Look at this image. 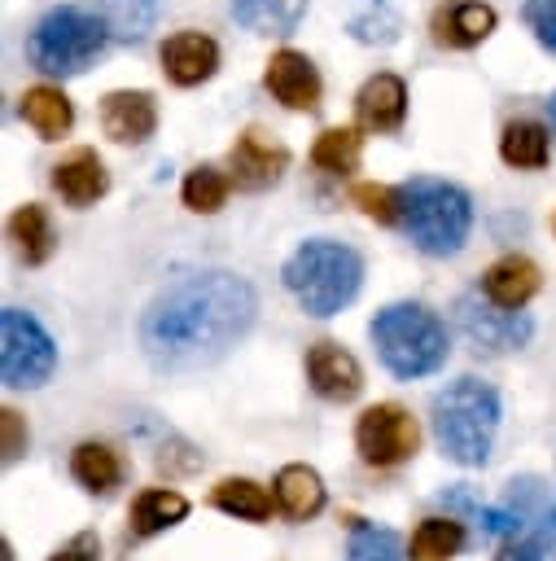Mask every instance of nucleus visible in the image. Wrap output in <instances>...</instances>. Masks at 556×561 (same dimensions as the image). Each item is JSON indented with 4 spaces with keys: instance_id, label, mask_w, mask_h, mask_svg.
Here are the masks:
<instances>
[{
    "instance_id": "obj_1",
    "label": "nucleus",
    "mask_w": 556,
    "mask_h": 561,
    "mask_svg": "<svg viewBox=\"0 0 556 561\" xmlns=\"http://www.w3.org/2000/svg\"><path fill=\"white\" fill-rule=\"evenodd\" d=\"M258 294L236 272H193L171 280L140 316V351L158 373H197L219 364L254 324Z\"/></svg>"
},
{
    "instance_id": "obj_2",
    "label": "nucleus",
    "mask_w": 556,
    "mask_h": 561,
    "mask_svg": "<svg viewBox=\"0 0 556 561\" xmlns=\"http://www.w3.org/2000/svg\"><path fill=\"white\" fill-rule=\"evenodd\" d=\"M280 280L306 316L328 320L355 302V294L363 285V254L333 237H306L285 259Z\"/></svg>"
},
{
    "instance_id": "obj_3",
    "label": "nucleus",
    "mask_w": 556,
    "mask_h": 561,
    "mask_svg": "<svg viewBox=\"0 0 556 561\" xmlns=\"http://www.w3.org/2000/svg\"><path fill=\"white\" fill-rule=\"evenodd\" d=\"M429 425L447 460L477 469L490 460L495 430H499V390L482 377H455L447 381L429 403Z\"/></svg>"
},
{
    "instance_id": "obj_4",
    "label": "nucleus",
    "mask_w": 556,
    "mask_h": 561,
    "mask_svg": "<svg viewBox=\"0 0 556 561\" xmlns=\"http://www.w3.org/2000/svg\"><path fill=\"white\" fill-rule=\"evenodd\" d=\"M368 337H372L377 359L398 381H416V377L438 373L447 364V351H451L447 324L425 302H390V307H381L372 316V324H368Z\"/></svg>"
},
{
    "instance_id": "obj_5",
    "label": "nucleus",
    "mask_w": 556,
    "mask_h": 561,
    "mask_svg": "<svg viewBox=\"0 0 556 561\" xmlns=\"http://www.w3.org/2000/svg\"><path fill=\"white\" fill-rule=\"evenodd\" d=\"M403 188V232L429 259H451L473 232V197L438 175H416Z\"/></svg>"
},
{
    "instance_id": "obj_6",
    "label": "nucleus",
    "mask_w": 556,
    "mask_h": 561,
    "mask_svg": "<svg viewBox=\"0 0 556 561\" xmlns=\"http://www.w3.org/2000/svg\"><path fill=\"white\" fill-rule=\"evenodd\" d=\"M105 44H109V18L79 4H57L31 26L26 61L48 79H70V75H83Z\"/></svg>"
},
{
    "instance_id": "obj_7",
    "label": "nucleus",
    "mask_w": 556,
    "mask_h": 561,
    "mask_svg": "<svg viewBox=\"0 0 556 561\" xmlns=\"http://www.w3.org/2000/svg\"><path fill=\"white\" fill-rule=\"evenodd\" d=\"M57 373L53 333L22 307L0 311V377L9 390H39Z\"/></svg>"
},
{
    "instance_id": "obj_8",
    "label": "nucleus",
    "mask_w": 556,
    "mask_h": 561,
    "mask_svg": "<svg viewBox=\"0 0 556 561\" xmlns=\"http://www.w3.org/2000/svg\"><path fill=\"white\" fill-rule=\"evenodd\" d=\"M420 447V425L403 403H372L355 421V451L363 465L394 469L412 460Z\"/></svg>"
},
{
    "instance_id": "obj_9",
    "label": "nucleus",
    "mask_w": 556,
    "mask_h": 561,
    "mask_svg": "<svg viewBox=\"0 0 556 561\" xmlns=\"http://www.w3.org/2000/svg\"><path fill=\"white\" fill-rule=\"evenodd\" d=\"M455 324L464 333V342L477 355H503V351H521L534 333L525 311H503L495 302H486V294H460L455 298Z\"/></svg>"
},
{
    "instance_id": "obj_10",
    "label": "nucleus",
    "mask_w": 556,
    "mask_h": 561,
    "mask_svg": "<svg viewBox=\"0 0 556 561\" xmlns=\"http://www.w3.org/2000/svg\"><path fill=\"white\" fill-rule=\"evenodd\" d=\"M285 171H289V149L271 136H263L258 127H245L236 136V145L228 149V180L241 193H267L280 184Z\"/></svg>"
},
{
    "instance_id": "obj_11",
    "label": "nucleus",
    "mask_w": 556,
    "mask_h": 561,
    "mask_svg": "<svg viewBox=\"0 0 556 561\" xmlns=\"http://www.w3.org/2000/svg\"><path fill=\"white\" fill-rule=\"evenodd\" d=\"M263 83L267 92L285 105V110H298V114H315L320 110V96H324V79L315 70V61L298 48H276L267 57V70H263Z\"/></svg>"
},
{
    "instance_id": "obj_12",
    "label": "nucleus",
    "mask_w": 556,
    "mask_h": 561,
    "mask_svg": "<svg viewBox=\"0 0 556 561\" xmlns=\"http://www.w3.org/2000/svg\"><path fill=\"white\" fill-rule=\"evenodd\" d=\"M306 381H311V390H315L320 399H328V403H350V399H359V390H363V368H359V359H355L341 342L320 337V342L306 346Z\"/></svg>"
},
{
    "instance_id": "obj_13",
    "label": "nucleus",
    "mask_w": 556,
    "mask_h": 561,
    "mask_svg": "<svg viewBox=\"0 0 556 561\" xmlns=\"http://www.w3.org/2000/svg\"><path fill=\"white\" fill-rule=\"evenodd\" d=\"M101 131L114 145H144L158 131V101L144 88H114L101 96Z\"/></svg>"
},
{
    "instance_id": "obj_14",
    "label": "nucleus",
    "mask_w": 556,
    "mask_h": 561,
    "mask_svg": "<svg viewBox=\"0 0 556 561\" xmlns=\"http://www.w3.org/2000/svg\"><path fill=\"white\" fill-rule=\"evenodd\" d=\"M158 61L175 88H197L219 70V44L206 31H175L162 39Z\"/></svg>"
},
{
    "instance_id": "obj_15",
    "label": "nucleus",
    "mask_w": 556,
    "mask_h": 561,
    "mask_svg": "<svg viewBox=\"0 0 556 561\" xmlns=\"http://www.w3.org/2000/svg\"><path fill=\"white\" fill-rule=\"evenodd\" d=\"M499 26V13L486 0H442L429 18V35L438 48H477Z\"/></svg>"
},
{
    "instance_id": "obj_16",
    "label": "nucleus",
    "mask_w": 556,
    "mask_h": 561,
    "mask_svg": "<svg viewBox=\"0 0 556 561\" xmlns=\"http://www.w3.org/2000/svg\"><path fill=\"white\" fill-rule=\"evenodd\" d=\"M355 118L363 131H398L407 118V83L390 70H377L363 79V88L355 92Z\"/></svg>"
},
{
    "instance_id": "obj_17",
    "label": "nucleus",
    "mask_w": 556,
    "mask_h": 561,
    "mask_svg": "<svg viewBox=\"0 0 556 561\" xmlns=\"http://www.w3.org/2000/svg\"><path fill=\"white\" fill-rule=\"evenodd\" d=\"M53 188L66 206L83 210L92 202H101L109 193V171L105 162L96 158V149H70L57 167H53Z\"/></svg>"
},
{
    "instance_id": "obj_18",
    "label": "nucleus",
    "mask_w": 556,
    "mask_h": 561,
    "mask_svg": "<svg viewBox=\"0 0 556 561\" xmlns=\"http://www.w3.org/2000/svg\"><path fill=\"white\" fill-rule=\"evenodd\" d=\"M538 285H543V272H538V263L525 259V254H503V259H495V263L482 272V294H486V302H495V307H503V311H521V307L538 294Z\"/></svg>"
},
{
    "instance_id": "obj_19",
    "label": "nucleus",
    "mask_w": 556,
    "mask_h": 561,
    "mask_svg": "<svg viewBox=\"0 0 556 561\" xmlns=\"http://www.w3.org/2000/svg\"><path fill=\"white\" fill-rule=\"evenodd\" d=\"M18 110H22L26 127H31L39 140H61V136L74 127V105H70V96H66L57 83H35V88H26L22 101H18Z\"/></svg>"
},
{
    "instance_id": "obj_20",
    "label": "nucleus",
    "mask_w": 556,
    "mask_h": 561,
    "mask_svg": "<svg viewBox=\"0 0 556 561\" xmlns=\"http://www.w3.org/2000/svg\"><path fill=\"white\" fill-rule=\"evenodd\" d=\"M9 241H13V250H18V259L26 267H39L57 250V228H53V219H48V210L39 202H22L9 215Z\"/></svg>"
},
{
    "instance_id": "obj_21",
    "label": "nucleus",
    "mask_w": 556,
    "mask_h": 561,
    "mask_svg": "<svg viewBox=\"0 0 556 561\" xmlns=\"http://www.w3.org/2000/svg\"><path fill=\"white\" fill-rule=\"evenodd\" d=\"M271 495H276V508L293 522H311L320 508H324V478L311 469V465H285L271 482Z\"/></svg>"
},
{
    "instance_id": "obj_22",
    "label": "nucleus",
    "mask_w": 556,
    "mask_h": 561,
    "mask_svg": "<svg viewBox=\"0 0 556 561\" xmlns=\"http://www.w3.org/2000/svg\"><path fill=\"white\" fill-rule=\"evenodd\" d=\"M499 158L517 171H543L552 158V127L538 118H512L499 131Z\"/></svg>"
},
{
    "instance_id": "obj_23",
    "label": "nucleus",
    "mask_w": 556,
    "mask_h": 561,
    "mask_svg": "<svg viewBox=\"0 0 556 561\" xmlns=\"http://www.w3.org/2000/svg\"><path fill=\"white\" fill-rule=\"evenodd\" d=\"M70 473L83 491L92 495H109L118 482H123V456L109 447V443H96V438H83L74 451H70Z\"/></svg>"
},
{
    "instance_id": "obj_24",
    "label": "nucleus",
    "mask_w": 556,
    "mask_h": 561,
    "mask_svg": "<svg viewBox=\"0 0 556 561\" xmlns=\"http://www.w3.org/2000/svg\"><path fill=\"white\" fill-rule=\"evenodd\" d=\"M131 535H158V530H171L188 517V500L171 486H144L136 500H131Z\"/></svg>"
},
{
    "instance_id": "obj_25",
    "label": "nucleus",
    "mask_w": 556,
    "mask_h": 561,
    "mask_svg": "<svg viewBox=\"0 0 556 561\" xmlns=\"http://www.w3.org/2000/svg\"><path fill=\"white\" fill-rule=\"evenodd\" d=\"M232 18L250 35H293L306 18V0H232Z\"/></svg>"
},
{
    "instance_id": "obj_26",
    "label": "nucleus",
    "mask_w": 556,
    "mask_h": 561,
    "mask_svg": "<svg viewBox=\"0 0 556 561\" xmlns=\"http://www.w3.org/2000/svg\"><path fill=\"white\" fill-rule=\"evenodd\" d=\"M210 504L219 513L236 517V522H267L276 495L263 482H254V478H219L215 491H210Z\"/></svg>"
},
{
    "instance_id": "obj_27",
    "label": "nucleus",
    "mask_w": 556,
    "mask_h": 561,
    "mask_svg": "<svg viewBox=\"0 0 556 561\" xmlns=\"http://www.w3.org/2000/svg\"><path fill=\"white\" fill-rule=\"evenodd\" d=\"M359 158H363L359 127H324L311 145V167L324 175H350L359 171Z\"/></svg>"
},
{
    "instance_id": "obj_28",
    "label": "nucleus",
    "mask_w": 556,
    "mask_h": 561,
    "mask_svg": "<svg viewBox=\"0 0 556 561\" xmlns=\"http://www.w3.org/2000/svg\"><path fill=\"white\" fill-rule=\"evenodd\" d=\"M460 548H464V522H455V517H425L412 530L407 557L412 561H451Z\"/></svg>"
},
{
    "instance_id": "obj_29",
    "label": "nucleus",
    "mask_w": 556,
    "mask_h": 561,
    "mask_svg": "<svg viewBox=\"0 0 556 561\" xmlns=\"http://www.w3.org/2000/svg\"><path fill=\"white\" fill-rule=\"evenodd\" d=\"M350 543H346V561H412L403 539L390 530V526H377V522H363V517H350Z\"/></svg>"
},
{
    "instance_id": "obj_30",
    "label": "nucleus",
    "mask_w": 556,
    "mask_h": 561,
    "mask_svg": "<svg viewBox=\"0 0 556 561\" xmlns=\"http://www.w3.org/2000/svg\"><path fill=\"white\" fill-rule=\"evenodd\" d=\"M228 188H232V180H228L219 167L201 162V167H193V171L184 175V184H179V202H184L193 215H215V210H223Z\"/></svg>"
},
{
    "instance_id": "obj_31",
    "label": "nucleus",
    "mask_w": 556,
    "mask_h": 561,
    "mask_svg": "<svg viewBox=\"0 0 556 561\" xmlns=\"http://www.w3.org/2000/svg\"><path fill=\"white\" fill-rule=\"evenodd\" d=\"M346 31H350V39H359V44H394L398 35H403V18L385 4V0H372V4H363L350 22H346Z\"/></svg>"
},
{
    "instance_id": "obj_32",
    "label": "nucleus",
    "mask_w": 556,
    "mask_h": 561,
    "mask_svg": "<svg viewBox=\"0 0 556 561\" xmlns=\"http://www.w3.org/2000/svg\"><path fill=\"white\" fill-rule=\"evenodd\" d=\"M350 202H355L368 219H377V224H385V228H398V224H403V188H398V184H372V180H363V184L350 188Z\"/></svg>"
},
{
    "instance_id": "obj_33",
    "label": "nucleus",
    "mask_w": 556,
    "mask_h": 561,
    "mask_svg": "<svg viewBox=\"0 0 556 561\" xmlns=\"http://www.w3.org/2000/svg\"><path fill=\"white\" fill-rule=\"evenodd\" d=\"M521 18H525L530 35L547 53H556V0H521Z\"/></svg>"
},
{
    "instance_id": "obj_34",
    "label": "nucleus",
    "mask_w": 556,
    "mask_h": 561,
    "mask_svg": "<svg viewBox=\"0 0 556 561\" xmlns=\"http://www.w3.org/2000/svg\"><path fill=\"white\" fill-rule=\"evenodd\" d=\"M26 443H31V430H26V416H22L18 408H0V451H4V465H13V460H22V451H26Z\"/></svg>"
},
{
    "instance_id": "obj_35",
    "label": "nucleus",
    "mask_w": 556,
    "mask_h": 561,
    "mask_svg": "<svg viewBox=\"0 0 556 561\" xmlns=\"http://www.w3.org/2000/svg\"><path fill=\"white\" fill-rule=\"evenodd\" d=\"M48 561H101V543H96L92 530H83V535H74L70 543H61Z\"/></svg>"
},
{
    "instance_id": "obj_36",
    "label": "nucleus",
    "mask_w": 556,
    "mask_h": 561,
    "mask_svg": "<svg viewBox=\"0 0 556 561\" xmlns=\"http://www.w3.org/2000/svg\"><path fill=\"white\" fill-rule=\"evenodd\" d=\"M547 123H552V136H556V92L547 96Z\"/></svg>"
},
{
    "instance_id": "obj_37",
    "label": "nucleus",
    "mask_w": 556,
    "mask_h": 561,
    "mask_svg": "<svg viewBox=\"0 0 556 561\" xmlns=\"http://www.w3.org/2000/svg\"><path fill=\"white\" fill-rule=\"evenodd\" d=\"M552 232H556V215H552Z\"/></svg>"
}]
</instances>
